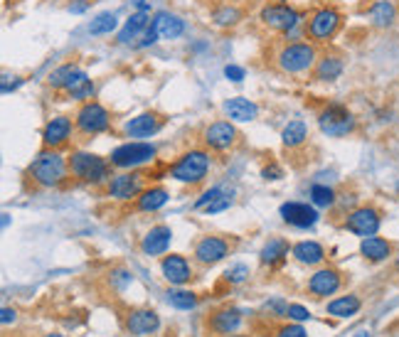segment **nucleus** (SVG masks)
I'll list each match as a JSON object with an SVG mask.
<instances>
[{
  "instance_id": "nucleus-23",
  "label": "nucleus",
  "mask_w": 399,
  "mask_h": 337,
  "mask_svg": "<svg viewBox=\"0 0 399 337\" xmlns=\"http://www.w3.org/2000/svg\"><path fill=\"white\" fill-rule=\"evenodd\" d=\"M225 113L230 121H236V124H247V121H254L259 116V106L244 96H234V99H227L225 102Z\"/></svg>"
},
{
  "instance_id": "nucleus-17",
  "label": "nucleus",
  "mask_w": 399,
  "mask_h": 337,
  "mask_svg": "<svg viewBox=\"0 0 399 337\" xmlns=\"http://www.w3.org/2000/svg\"><path fill=\"white\" fill-rule=\"evenodd\" d=\"M160 271H163V278L170 286H185L192 278V266L183 253H168V256H163Z\"/></svg>"
},
{
  "instance_id": "nucleus-46",
  "label": "nucleus",
  "mask_w": 399,
  "mask_h": 337,
  "mask_svg": "<svg viewBox=\"0 0 399 337\" xmlns=\"http://www.w3.org/2000/svg\"><path fill=\"white\" fill-rule=\"evenodd\" d=\"M91 3H94V0H72V3L67 6V10L74 12V15H79V12H86V10H89Z\"/></svg>"
},
{
  "instance_id": "nucleus-28",
  "label": "nucleus",
  "mask_w": 399,
  "mask_h": 337,
  "mask_svg": "<svg viewBox=\"0 0 399 337\" xmlns=\"http://www.w3.org/2000/svg\"><path fill=\"white\" fill-rule=\"evenodd\" d=\"M168 200H170V195L165 187H160V185L146 187L141 195L136 197V209H138V212H156V209L163 207Z\"/></svg>"
},
{
  "instance_id": "nucleus-53",
  "label": "nucleus",
  "mask_w": 399,
  "mask_h": 337,
  "mask_svg": "<svg viewBox=\"0 0 399 337\" xmlns=\"http://www.w3.org/2000/svg\"><path fill=\"white\" fill-rule=\"evenodd\" d=\"M397 192H399V182H397Z\"/></svg>"
},
{
  "instance_id": "nucleus-30",
  "label": "nucleus",
  "mask_w": 399,
  "mask_h": 337,
  "mask_svg": "<svg viewBox=\"0 0 399 337\" xmlns=\"http://www.w3.org/2000/svg\"><path fill=\"white\" fill-rule=\"evenodd\" d=\"M343 59L340 57H323V59H318L315 62V69H313V77L318 79V81H335L340 74H343Z\"/></svg>"
},
{
  "instance_id": "nucleus-45",
  "label": "nucleus",
  "mask_w": 399,
  "mask_h": 337,
  "mask_svg": "<svg viewBox=\"0 0 399 337\" xmlns=\"http://www.w3.org/2000/svg\"><path fill=\"white\" fill-rule=\"evenodd\" d=\"M225 77L230 79V81H242V79H244V69L236 67V64H227V67H225Z\"/></svg>"
},
{
  "instance_id": "nucleus-20",
  "label": "nucleus",
  "mask_w": 399,
  "mask_h": 337,
  "mask_svg": "<svg viewBox=\"0 0 399 337\" xmlns=\"http://www.w3.org/2000/svg\"><path fill=\"white\" fill-rule=\"evenodd\" d=\"M163 124H165L163 116L148 111V113H141V116L131 118V121H126L124 133L129 135V138H151V135H156L158 131L163 128Z\"/></svg>"
},
{
  "instance_id": "nucleus-44",
  "label": "nucleus",
  "mask_w": 399,
  "mask_h": 337,
  "mask_svg": "<svg viewBox=\"0 0 399 337\" xmlns=\"http://www.w3.org/2000/svg\"><path fill=\"white\" fill-rule=\"evenodd\" d=\"M222 190H225V187H212V190H207V192H205V195L195 202V209H205L210 202H212V200H217V197L222 195Z\"/></svg>"
},
{
  "instance_id": "nucleus-35",
  "label": "nucleus",
  "mask_w": 399,
  "mask_h": 337,
  "mask_svg": "<svg viewBox=\"0 0 399 337\" xmlns=\"http://www.w3.org/2000/svg\"><path fill=\"white\" fill-rule=\"evenodd\" d=\"M310 202L315 204V207H333V204L337 202V197H335V190L328 185H313L310 187Z\"/></svg>"
},
{
  "instance_id": "nucleus-9",
  "label": "nucleus",
  "mask_w": 399,
  "mask_h": 337,
  "mask_svg": "<svg viewBox=\"0 0 399 337\" xmlns=\"http://www.w3.org/2000/svg\"><path fill=\"white\" fill-rule=\"evenodd\" d=\"M146 177H148V175L138 173V170L111 175V180L106 182V195L111 197V200H118V202L136 200V197L146 190Z\"/></svg>"
},
{
  "instance_id": "nucleus-16",
  "label": "nucleus",
  "mask_w": 399,
  "mask_h": 337,
  "mask_svg": "<svg viewBox=\"0 0 399 337\" xmlns=\"http://www.w3.org/2000/svg\"><path fill=\"white\" fill-rule=\"evenodd\" d=\"M279 212H281V220L286 224L298 227V229H308L318 222V209L308 202H284Z\"/></svg>"
},
{
  "instance_id": "nucleus-47",
  "label": "nucleus",
  "mask_w": 399,
  "mask_h": 337,
  "mask_svg": "<svg viewBox=\"0 0 399 337\" xmlns=\"http://www.w3.org/2000/svg\"><path fill=\"white\" fill-rule=\"evenodd\" d=\"M281 175L284 170L279 168V165H269V168L261 170V177H264V180H281Z\"/></svg>"
},
{
  "instance_id": "nucleus-36",
  "label": "nucleus",
  "mask_w": 399,
  "mask_h": 337,
  "mask_svg": "<svg viewBox=\"0 0 399 337\" xmlns=\"http://www.w3.org/2000/svg\"><path fill=\"white\" fill-rule=\"evenodd\" d=\"M118 28V17L113 12H102V15H96L89 25V32L91 35H111L113 30Z\"/></svg>"
},
{
  "instance_id": "nucleus-19",
  "label": "nucleus",
  "mask_w": 399,
  "mask_h": 337,
  "mask_svg": "<svg viewBox=\"0 0 399 337\" xmlns=\"http://www.w3.org/2000/svg\"><path fill=\"white\" fill-rule=\"evenodd\" d=\"M242 310L236 308H222V310H214L212 315L207 318V330L212 332V335H232V332H236L239 327H242Z\"/></svg>"
},
{
  "instance_id": "nucleus-40",
  "label": "nucleus",
  "mask_w": 399,
  "mask_h": 337,
  "mask_svg": "<svg viewBox=\"0 0 399 337\" xmlns=\"http://www.w3.org/2000/svg\"><path fill=\"white\" fill-rule=\"evenodd\" d=\"M69 99H74V102H91V96H94V81L91 79H84L82 84H77L72 91H67Z\"/></svg>"
},
{
  "instance_id": "nucleus-1",
  "label": "nucleus",
  "mask_w": 399,
  "mask_h": 337,
  "mask_svg": "<svg viewBox=\"0 0 399 337\" xmlns=\"http://www.w3.org/2000/svg\"><path fill=\"white\" fill-rule=\"evenodd\" d=\"M30 177L39 187H57L67 180L69 175V157H64L55 148H45L30 165Z\"/></svg>"
},
{
  "instance_id": "nucleus-27",
  "label": "nucleus",
  "mask_w": 399,
  "mask_h": 337,
  "mask_svg": "<svg viewBox=\"0 0 399 337\" xmlns=\"http://www.w3.org/2000/svg\"><path fill=\"white\" fill-rule=\"evenodd\" d=\"M291 256L298 261V264L318 266L326 261V249H323L318 242H298L296 247L291 249Z\"/></svg>"
},
{
  "instance_id": "nucleus-13",
  "label": "nucleus",
  "mask_w": 399,
  "mask_h": 337,
  "mask_svg": "<svg viewBox=\"0 0 399 337\" xmlns=\"http://www.w3.org/2000/svg\"><path fill=\"white\" fill-rule=\"evenodd\" d=\"M230 242L222 239V236H214V234H207L203 236L200 242L195 244V261L203 266H214L219 264L222 259L230 256Z\"/></svg>"
},
{
  "instance_id": "nucleus-7",
  "label": "nucleus",
  "mask_w": 399,
  "mask_h": 337,
  "mask_svg": "<svg viewBox=\"0 0 399 337\" xmlns=\"http://www.w3.org/2000/svg\"><path fill=\"white\" fill-rule=\"evenodd\" d=\"M340 23H343V15L340 10L331 6H323L308 17V25H306V37L310 42H328V39L335 37V32L340 30Z\"/></svg>"
},
{
  "instance_id": "nucleus-26",
  "label": "nucleus",
  "mask_w": 399,
  "mask_h": 337,
  "mask_svg": "<svg viewBox=\"0 0 399 337\" xmlns=\"http://www.w3.org/2000/svg\"><path fill=\"white\" fill-rule=\"evenodd\" d=\"M360 308H362L360 296L348 293V296H340V298L331 300V303L326 305V313L333 315V318H340V320H345V318H353V315L360 313Z\"/></svg>"
},
{
  "instance_id": "nucleus-10",
  "label": "nucleus",
  "mask_w": 399,
  "mask_h": 337,
  "mask_svg": "<svg viewBox=\"0 0 399 337\" xmlns=\"http://www.w3.org/2000/svg\"><path fill=\"white\" fill-rule=\"evenodd\" d=\"M380 224H382V217L372 204H362V207H355L345 214L343 227L350 231V234L360 236V239H367V236H375L380 231Z\"/></svg>"
},
{
  "instance_id": "nucleus-25",
  "label": "nucleus",
  "mask_w": 399,
  "mask_h": 337,
  "mask_svg": "<svg viewBox=\"0 0 399 337\" xmlns=\"http://www.w3.org/2000/svg\"><path fill=\"white\" fill-rule=\"evenodd\" d=\"M360 253L367 261H372V264H382V261H387L389 256H392V244L377 234L367 236V239H362V244H360Z\"/></svg>"
},
{
  "instance_id": "nucleus-38",
  "label": "nucleus",
  "mask_w": 399,
  "mask_h": 337,
  "mask_svg": "<svg viewBox=\"0 0 399 337\" xmlns=\"http://www.w3.org/2000/svg\"><path fill=\"white\" fill-rule=\"evenodd\" d=\"M249 278V266L247 264H232L230 269L225 271V281L230 286H239Z\"/></svg>"
},
{
  "instance_id": "nucleus-18",
  "label": "nucleus",
  "mask_w": 399,
  "mask_h": 337,
  "mask_svg": "<svg viewBox=\"0 0 399 337\" xmlns=\"http://www.w3.org/2000/svg\"><path fill=\"white\" fill-rule=\"evenodd\" d=\"M72 118L69 116H55L50 118L45 124V128H42V146L45 148H62L64 143L72 138Z\"/></svg>"
},
{
  "instance_id": "nucleus-12",
  "label": "nucleus",
  "mask_w": 399,
  "mask_h": 337,
  "mask_svg": "<svg viewBox=\"0 0 399 337\" xmlns=\"http://www.w3.org/2000/svg\"><path fill=\"white\" fill-rule=\"evenodd\" d=\"M236 141H239V131L234 128L232 121H214L203 133V143L210 151H230L236 146Z\"/></svg>"
},
{
  "instance_id": "nucleus-3",
  "label": "nucleus",
  "mask_w": 399,
  "mask_h": 337,
  "mask_svg": "<svg viewBox=\"0 0 399 337\" xmlns=\"http://www.w3.org/2000/svg\"><path fill=\"white\" fill-rule=\"evenodd\" d=\"M210 168H212L210 153L203 151V148H192L170 165V177L178 182H185V185H197L207 177Z\"/></svg>"
},
{
  "instance_id": "nucleus-52",
  "label": "nucleus",
  "mask_w": 399,
  "mask_h": 337,
  "mask_svg": "<svg viewBox=\"0 0 399 337\" xmlns=\"http://www.w3.org/2000/svg\"><path fill=\"white\" fill-rule=\"evenodd\" d=\"M222 337H252V335H222Z\"/></svg>"
},
{
  "instance_id": "nucleus-15",
  "label": "nucleus",
  "mask_w": 399,
  "mask_h": 337,
  "mask_svg": "<svg viewBox=\"0 0 399 337\" xmlns=\"http://www.w3.org/2000/svg\"><path fill=\"white\" fill-rule=\"evenodd\" d=\"M308 293L313 298H328V296H335L340 288H343V276L335 269H318L308 278Z\"/></svg>"
},
{
  "instance_id": "nucleus-32",
  "label": "nucleus",
  "mask_w": 399,
  "mask_h": 337,
  "mask_svg": "<svg viewBox=\"0 0 399 337\" xmlns=\"http://www.w3.org/2000/svg\"><path fill=\"white\" fill-rule=\"evenodd\" d=\"M370 17L375 28H392V23L397 20V8L392 0H377L370 8Z\"/></svg>"
},
{
  "instance_id": "nucleus-4",
  "label": "nucleus",
  "mask_w": 399,
  "mask_h": 337,
  "mask_svg": "<svg viewBox=\"0 0 399 337\" xmlns=\"http://www.w3.org/2000/svg\"><path fill=\"white\" fill-rule=\"evenodd\" d=\"M318 55H315L313 42H288L276 55V64L286 74H304L315 64Z\"/></svg>"
},
{
  "instance_id": "nucleus-29",
  "label": "nucleus",
  "mask_w": 399,
  "mask_h": 337,
  "mask_svg": "<svg viewBox=\"0 0 399 337\" xmlns=\"http://www.w3.org/2000/svg\"><path fill=\"white\" fill-rule=\"evenodd\" d=\"M148 28H151V15H148L146 10L133 12V15L126 20L124 30L118 32V42H121V45H129V42H133L141 32H146Z\"/></svg>"
},
{
  "instance_id": "nucleus-2",
  "label": "nucleus",
  "mask_w": 399,
  "mask_h": 337,
  "mask_svg": "<svg viewBox=\"0 0 399 337\" xmlns=\"http://www.w3.org/2000/svg\"><path fill=\"white\" fill-rule=\"evenodd\" d=\"M111 168L113 165L109 160H104L102 155H94V153L77 151L69 155V175L77 177L79 182H86V185L109 182L111 180Z\"/></svg>"
},
{
  "instance_id": "nucleus-42",
  "label": "nucleus",
  "mask_w": 399,
  "mask_h": 337,
  "mask_svg": "<svg viewBox=\"0 0 399 337\" xmlns=\"http://www.w3.org/2000/svg\"><path fill=\"white\" fill-rule=\"evenodd\" d=\"M286 318H288V320H293V322H306V320H310V310L304 308V305H298V303H291V305H288Z\"/></svg>"
},
{
  "instance_id": "nucleus-34",
  "label": "nucleus",
  "mask_w": 399,
  "mask_h": 337,
  "mask_svg": "<svg viewBox=\"0 0 399 337\" xmlns=\"http://www.w3.org/2000/svg\"><path fill=\"white\" fill-rule=\"evenodd\" d=\"M165 300L168 305H173L175 310H192L197 305V296L192 291H185V288H173V291L165 293Z\"/></svg>"
},
{
  "instance_id": "nucleus-8",
  "label": "nucleus",
  "mask_w": 399,
  "mask_h": 337,
  "mask_svg": "<svg viewBox=\"0 0 399 337\" xmlns=\"http://www.w3.org/2000/svg\"><path fill=\"white\" fill-rule=\"evenodd\" d=\"M74 126L84 135L106 133V131L111 128V113L99 102H84L79 106L77 116H74Z\"/></svg>"
},
{
  "instance_id": "nucleus-5",
  "label": "nucleus",
  "mask_w": 399,
  "mask_h": 337,
  "mask_svg": "<svg viewBox=\"0 0 399 337\" xmlns=\"http://www.w3.org/2000/svg\"><path fill=\"white\" fill-rule=\"evenodd\" d=\"M156 155H158L156 146L133 141V143H124V146L113 148L111 155H109V163H111L113 168H121V170H136L146 163H153Z\"/></svg>"
},
{
  "instance_id": "nucleus-24",
  "label": "nucleus",
  "mask_w": 399,
  "mask_h": 337,
  "mask_svg": "<svg viewBox=\"0 0 399 337\" xmlns=\"http://www.w3.org/2000/svg\"><path fill=\"white\" fill-rule=\"evenodd\" d=\"M291 249L293 247H288V242L284 239V236H274V239H269V242L261 247L259 259H261V264L264 266H281L284 261H286V256Z\"/></svg>"
},
{
  "instance_id": "nucleus-50",
  "label": "nucleus",
  "mask_w": 399,
  "mask_h": 337,
  "mask_svg": "<svg viewBox=\"0 0 399 337\" xmlns=\"http://www.w3.org/2000/svg\"><path fill=\"white\" fill-rule=\"evenodd\" d=\"M42 337H64L62 332H47V335H42Z\"/></svg>"
},
{
  "instance_id": "nucleus-37",
  "label": "nucleus",
  "mask_w": 399,
  "mask_h": 337,
  "mask_svg": "<svg viewBox=\"0 0 399 337\" xmlns=\"http://www.w3.org/2000/svg\"><path fill=\"white\" fill-rule=\"evenodd\" d=\"M212 20H214V25H219V28H232V25H236L242 20V12L232 6H222L212 12Z\"/></svg>"
},
{
  "instance_id": "nucleus-41",
  "label": "nucleus",
  "mask_w": 399,
  "mask_h": 337,
  "mask_svg": "<svg viewBox=\"0 0 399 337\" xmlns=\"http://www.w3.org/2000/svg\"><path fill=\"white\" fill-rule=\"evenodd\" d=\"M232 204V192H227V190H222V195L217 197V200H212V202L205 207V212L207 214H217V212H225L227 207Z\"/></svg>"
},
{
  "instance_id": "nucleus-43",
  "label": "nucleus",
  "mask_w": 399,
  "mask_h": 337,
  "mask_svg": "<svg viewBox=\"0 0 399 337\" xmlns=\"http://www.w3.org/2000/svg\"><path fill=\"white\" fill-rule=\"evenodd\" d=\"M266 313H271V318H286L288 303L284 298H271L269 303H266Z\"/></svg>"
},
{
  "instance_id": "nucleus-49",
  "label": "nucleus",
  "mask_w": 399,
  "mask_h": 337,
  "mask_svg": "<svg viewBox=\"0 0 399 337\" xmlns=\"http://www.w3.org/2000/svg\"><path fill=\"white\" fill-rule=\"evenodd\" d=\"M136 8H138V10H146V0H136Z\"/></svg>"
},
{
  "instance_id": "nucleus-6",
  "label": "nucleus",
  "mask_w": 399,
  "mask_h": 337,
  "mask_svg": "<svg viewBox=\"0 0 399 337\" xmlns=\"http://www.w3.org/2000/svg\"><path fill=\"white\" fill-rule=\"evenodd\" d=\"M318 126L331 138H345L355 131L358 121H355L353 111L343 104H328L321 113H318Z\"/></svg>"
},
{
  "instance_id": "nucleus-33",
  "label": "nucleus",
  "mask_w": 399,
  "mask_h": 337,
  "mask_svg": "<svg viewBox=\"0 0 399 337\" xmlns=\"http://www.w3.org/2000/svg\"><path fill=\"white\" fill-rule=\"evenodd\" d=\"M281 141L286 148H301L308 141V126H306L304 121H291V124L284 128Z\"/></svg>"
},
{
  "instance_id": "nucleus-31",
  "label": "nucleus",
  "mask_w": 399,
  "mask_h": 337,
  "mask_svg": "<svg viewBox=\"0 0 399 337\" xmlns=\"http://www.w3.org/2000/svg\"><path fill=\"white\" fill-rule=\"evenodd\" d=\"M82 72H84V69H79L74 62H67V64H62V67H57L55 72L47 77V84H50L52 89H64V91H67L69 84H72L74 79H77Z\"/></svg>"
},
{
  "instance_id": "nucleus-48",
  "label": "nucleus",
  "mask_w": 399,
  "mask_h": 337,
  "mask_svg": "<svg viewBox=\"0 0 399 337\" xmlns=\"http://www.w3.org/2000/svg\"><path fill=\"white\" fill-rule=\"evenodd\" d=\"M17 320V313L12 308H3L0 310V322H3V327H8L10 322Z\"/></svg>"
},
{
  "instance_id": "nucleus-39",
  "label": "nucleus",
  "mask_w": 399,
  "mask_h": 337,
  "mask_svg": "<svg viewBox=\"0 0 399 337\" xmlns=\"http://www.w3.org/2000/svg\"><path fill=\"white\" fill-rule=\"evenodd\" d=\"M271 337H308V335H306V330L301 327V322L288 320V322H281V325H276Z\"/></svg>"
},
{
  "instance_id": "nucleus-51",
  "label": "nucleus",
  "mask_w": 399,
  "mask_h": 337,
  "mask_svg": "<svg viewBox=\"0 0 399 337\" xmlns=\"http://www.w3.org/2000/svg\"><path fill=\"white\" fill-rule=\"evenodd\" d=\"M355 337H370V332H358Z\"/></svg>"
},
{
  "instance_id": "nucleus-14",
  "label": "nucleus",
  "mask_w": 399,
  "mask_h": 337,
  "mask_svg": "<svg viewBox=\"0 0 399 337\" xmlns=\"http://www.w3.org/2000/svg\"><path fill=\"white\" fill-rule=\"evenodd\" d=\"M124 325L131 337H148L153 332H158V327H160V315L151 308H136L129 310Z\"/></svg>"
},
{
  "instance_id": "nucleus-21",
  "label": "nucleus",
  "mask_w": 399,
  "mask_h": 337,
  "mask_svg": "<svg viewBox=\"0 0 399 337\" xmlns=\"http://www.w3.org/2000/svg\"><path fill=\"white\" fill-rule=\"evenodd\" d=\"M170 242H173V229L165 224H158V227H151L146 231V236L141 239V251L146 256H163L168 251Z\"/></svg>"
},
{
  "instance_id": "nucleus-22",
  "label": "nucleus",
  "mask_w": 399,
  "mask_h": 337,
  "mask_svg": "<svg viewBox=\"0 0 399 337\" xmlns=\"http://www.w3.org/2000/svg\"><path fill=\"white\" fill-rule=\"evenodd\" d=\"M151 28L156 30L160 39H178L183 32H185V23H183L180 17L173 15V12H165V10L156 12Z\"/></svg>"
},
{
  "instance_id": "nucleus-11",
  "label": "nucleus",
  "mask_w": 399,
  "mask_h": 337,
  "mask_svg": "<svg viewBox=\"0 0 399 337\" xmlns=\"http://www.w3.org/2000/svg\"><path fill=\"white\" fill-rule=\"evenodd\" d=\"M259 20L266 25L269 30L276 32H288L301 23V12L296 8H291L288 3H269V6L261 8V15Z\"/></svg>"
}]
</instances>
